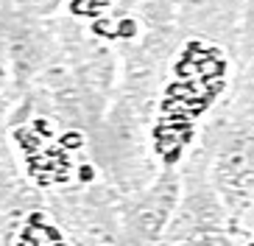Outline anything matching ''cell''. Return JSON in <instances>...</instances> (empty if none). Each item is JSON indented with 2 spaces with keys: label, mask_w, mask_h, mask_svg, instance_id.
<instances>
[{
  "label": "cell",
  "mask_w": 254,
  "mask_h": 246,
  "mask_svg": "<svg viewBox=\"0 0 254 246\" xmlns=\"http://www.w3.org/2000/svg\"><path fill=\"white\" fill-rule=\"evenodd\" d=\"M14 137L20 140V146L25 149V154H37V151H39V137H37L34 132H25V129H20Z\"/></svg>",
  "instance_id": "6da1fadb"
},
{
  "label": "cell",
  "mask_w": 254,
  "mask_h": 246,
  "mask_svg": "<svg viewBox=\"0 0 254 246\" xmlns=\"http://www.w3.org/2000/svg\"><path fill=\"white\" fill-rule=\"evenodd\" d=\"M81 143H84V137H81V134L67 132V134H64V137L59 140V146H62L64 151H70V149H81Z\"/></svg>",
  "instance_id": "7a4b0ae2"
},
{
  "label": "cell",
  "mask_w": 254,
  "mask_h": 246,
  "mask_svg": "<svg viewBox=\"0 0 254 246\" xmlns=\"http://www.w3.org/2000/svg\"><path fill=\"white\" fill-rule=\"evenodd\" d=\"M39 235H45V238L51 241V244H56V241H64V235H62V232L56 230V227H48V224L42 227V230H39Z\"/></svg>",
  "instance_id": "3957f363"
},
{
  "label": "cell",
  "mask_w": 254,
  "mask_h": 246,
  "mask_svg": "<svg viewBox=\"0 0 254 246\" xmlns=\"http://www.w3.org/2000/svg\"><path fill=\"white\" fill-rule=\"evenodd\" d=\"M28 227H34V230H42L45 227V213H28Z\"/></svg>",
  "instance_id": "277c9868"
},
{
  "label": "cell",
  "mask_w": 254,
  "mask_h": 246,
  "mask_svg": "<svg viewBox=\"0 0 254 246\" xmlns=\"http://www.w3.org/2000/svg\"><path fill=\"white\" fill-rule=\"evenodd\" d=\"M92 176H95L92 165H81V171H78V179H81V182H92Z\"/></svg>",
  "instance_id": "5b68a950"
},
{
  "label": "cell",
  "mask_w": 254,
  "mask_h": 246,
  "mask_svg": "<svg viewBox=\"0 0 254 246\" xmlns=\"http://www.w3.org/2000/svg\"><path fill=\"white\" fill-rule=\"evenodd\" d=\"M34 179H37V185L45 187V185H51V182H53V173H34Z\"/></svg>",
  "instance_id": "8992f818"
},
{
  "label": "cell",
  "mask_w": 254,
  "mask_h": 246,
  "mask_svg": "<svg viewBox=\"0 0 254 246\" xmlns=\"http://www.w3.org/2000/svg\"><path fill=\"white\" fill-rule=\"evenodd\" d=\"M34 129H37L39 134H45V137L51 134V126H48V120H37V123H34Z\"/></svg>",
  "instance_id": "52a82bcc"
},
{
  "label": "cell",
  "mask_w": 254,
  "mask_h": 246,
  "mask_svg": "<svg viewBox=\"0 0 254 246\" xmlns=\"http://www.w3.org/2000/svg\"><path fill=\"white\" fill-rule=\"evenodd\" d=\"M176 160H179V149L171 151V154H165V163H176Z\"/></svg>",
  "instance_id": "ba28073f"
},
{
  "label": "cell",
  "mask_w": 254,
  "mask_h": 246,
  "mask_svg": "<svg viewBox=\"0 0 254 246\" xmlns=\"http://www.w3.org/2000/svg\"><path fill=\"white\" fill-rule=\"evenodd\" d=\"M48 246H67L64 241H56V244H48Z\"/></svg>",
  "instance_id": "9c48e42d"
},
{
  "label": "cell",
  "mask_w": 254,
  "mask_h": 246,
  "mask_svg": "<svg viewBox=\"0 0 254 246\" xmlns=\"http://www.w3.org/2000/svg\"><path fill=\"white\" fill-rule=\"evenodd\" d=\"M14 246H28V244H23V241H20V244H14Z\"/></svg>",
  "instance_id": "30bf717a"
},
{
  "label": "cell",
  "mask_w": 254,
  "mask_h": 246,
  "mask_svg": "<svg viewBox=\"0 0 254 246\" xmlns=\"http://www.w3.org/2000/svg\"><path fill=\"white\" fill-rule=\"evenodd\" d=\"M249 246H254V244H249Z\"/></svg>",
  "instance_id": "8fae6325"
}]
</instances>
